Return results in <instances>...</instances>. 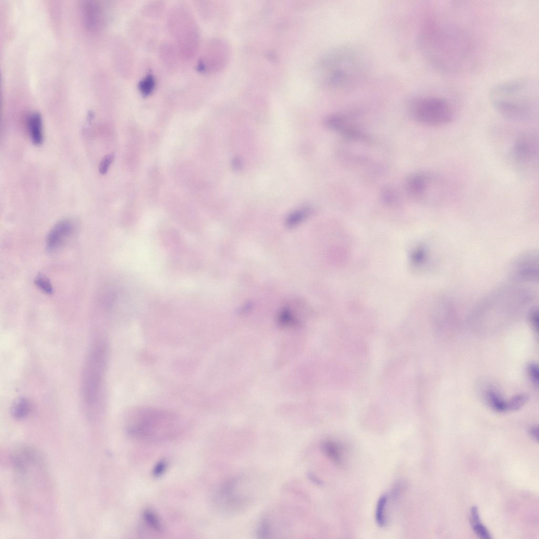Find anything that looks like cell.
Segmentation results:
<instances>
[{"mask_svg": "<svg viewBox=\"0 0 539 539\" xmlns=\"http://www.w3.org/2000/svg\"><path fill=\"white\" fill-rule=\"evenodd\" d=\"M470 7L458 2L431 5L424 14L417 38L423 58L448 74L461 75L478 67L482 47Z\"/></svg>", "mask_w": 539, "mask_h": 539, "instance_id": "1", "label": "cell"}, {"mask_svg": "<svg viewBox=\"0 0 539 539\" xmlns=\"http://www.w3.org/2000/svg\"><path fill=\"white\" fill-rule=\"evenodd\" d=\"M371 61L365 49L354 44L339 45L329 51L318 65L323 86L337 93L357 88L369 76Z\"/></svg>", "mask_w": 539, "mask_h": 539, "instance_id": "2", "label": "cell"}, {"mask_svg": "<svg viewBox=\"0 0 539 539\" xmlns=\"http://www.w3.org/2000/svg\"><path fill=\"white\" fill-rule=\"evenodd\" d=\"M489 99L496 112L505 119L518 122L530 121L538 113V84L528 78L502 82L490 91Z\"/></svg>", "mask_w": 539, "mask_h": 539, "instance_id": "3", "label": "cell"}, {"mask_svg": "<svg viewBox=\"0 0 539 539\" xmlns=\"http://www.w3.org/2000/svg\"><path fill=\"white\" fill-rule=\"evenodd\" d=\"M178 416L168 411L142 408L131 414L126 431L130 437L148 442H163L175 437L180 431Z\"/></svg>", "mask_w": 539, "mask_h": 539, "instance_id": "4", "label": "cell"}, {"mask_svg": "<svg viewBox=\"0 0 539 539\" xmlns=\"http://www.w3.org/2000/svg\"><path fill=\"white\" fill-rule=\"evenodd\" d=\"M107 357V343L102 338L96 339L85 359L81 380L82 399L91 417L99 413Z\"/></svg>", "mask_w": 539, "mask_h": 539, "instance_id": "5", "label": "cell"}, {"mask_svg": "<svg viewBox=\"0 0 539 539\" xmlns=\"http://www.w3.org/2000/svg\"><path fill=\"white\" fill-rule=\"evenodd\" d=\"M412 118L419 124L429 127H442L454 120L452 105L445 98L434 95L416 97L409 104Z\"/></svg>", "mask_w": 539, "mask_h": 539, "instance_id": "6", "label": "cell"}, {"mask_svg": "<svg viewBox=\"0 0 539 539\" xmlns=\"http://www.w3.org/2000/svg\"><path fill=\"white\" fill-rule=\"evenodd\" d=\"M170 31L177 43L178 50L186 59L197 51L199 33L197 22L188 8L179 6L170 14Z\"/></svg>", "mask_w": 539, "mask_h": 539, "instance_id": "7", "label": "cell"}, {"mask_svg": "<svg viewBox=\"0 0 539 539\" xmlns=\"http://www.w3.org/2000/svg\"><path fill=\"white\" fill-rule=\"evenodd\" d=\"M444 180L437 175L420 173L408 179L406 190L411 198L416 201L429 204L442 202L445 197Z\"/></svg>", "mask_w": 539, "mask_h": 539, "instance_id": "8", "label": "cell"}, {"mask_svg": "<svg viewBox=\"0 0 539 539\" xmlns=\"http://www.w3.org/2000/svg\"><path fill=\"white\" fill-rule=\"evenodd\" d=\"M511 157L514 165L522 173L534 172L538 166V146L536 134L523 133L514 141L511 150Z\"/></svg>", "mask_w": 539, "mask_h": 539, "instance_id": "9", "label": "cell"}, {"mask_svg": "<svg viewBox=\"0 0 539 539\" xmlns=\"http://www.w3.org/2000/svg\"><path fill=\"white\" fill-rule=\"evenodd\" d=\"M352 118L347 115H333L327 118L326 124L330 129L340 133L349 141L370 140L368 136L354 123Z\"/></svg>", "mask_w": 539, "mask_h": 539, "instance_id": "10", "label": "cell"}, {"mask_svg": "<svg viewBox=\"0 0 539 539\" xmlns=\"http://www.w3.org/2000/svg\"><path fill=\"white\" fill-rule=\"evenodd\" d=\"M75 229V223L71 219H64L58 222L46 237V248L47 251L54 252L58 251L73 234Z\"/></svg>", "mask_w": 539, "mask_h": 539, "instance_id": "11", "label": "cell"}, {"mask_svg": "<svg viewBox=\"0 0 539 539\" xmlns=\"http://www.w3.org/2000/svg\"><path fill=\"white\" fill-rule=\"evenodd\" d=\"M538 259L535 253L522 255L514 262L512 275L518 280L535 281L538 279Z\"/></svg>", "mask_w": 539, "mask_h": 539, "instance_id": "12", "label": "cell"}, {"mask_svg": "<svg viewBox=\"0 0 539 539\" xmlns=\"http://www.w3.org/2000/svg\"><path fill=\"white\" fill-rule=\"evenodd\" d=\"M102 5L97 2H88L83 6V14L85 25L91 30L100 29L103 25L105 12Z\"/></svg>", "mask_w": 539, "mask_h": 539, "instance_id": "13", "label": "cell"}, {"mask_svg": "<svg viewBox=\"0 0 539 539\" xmlns=\"http://www.w3.org/2000/svg\"><path fill=\"white\" fill-rule=\"evenodd\" d=\"M28 126L33 143L36 145H41L43 141V134L40 114L37 113L31 114L28 118Z\"/></svg>", "mask_w": 539, "mask_h": 539, "instance_id": "14", "label": "cell"}, {"mask_svg": "<svg viewBox=\"0 0 539 539\" xmlns=\"http://www.w3.org/2000/svg\"><path fill=\"white\" fill-rule=\"evenodd\" d=\"M321 449L324 454L335 463L342 464L343 457L342 449L340 446L332 440H327L321 445Z\"/></svg>", "mask_w": 539, "mask_h": 539, "instance_id": "15", "label": "cell"}, {"mask_svg": "<svg viewBox=\"0 0 539 539\" xmlns=\"http://www.w3.org/2000/svg\"><path fill=\"white\" fill-rule=\"evenodd\" d=\"M486 398L489 405L494 410L499 412L507 411V402L496 390L489 389L486 392Z\"/></svg>", "mask_w": 539, "mask_h": 539, "instance_id": "16", "label": "cell"}, {"mask_svg": "<svg viewBox=\"0 0 539 539\" xmlns=\"http://www.w3.org/2000/svg\"><path fill=\"white\" fill-rule=\"evenodd\" d=\"M31 410L29 401L26 398H21L14 404L12 409V414L17 420L26 419Z\"/></svg>", "mask_w": 539, "mask_h": 539, "instance_id": "17", "label": "cell"}, {"mask_svg": "<svg viewBox=\"0 0 539 539\" xmlns=\"http://www.w3.org/2000/svg\"><path fill=\"white\" fill-rule=\"evenodd\" d=\"M143 519L149 528L157 532L164 530V525L157 514L151 510H146L143 514Z\"/></svg>", "mask_w": 539, "mask_h": 539, "instance_id": "18", "label": "cell"}, {"mask_svg": "<svg viewBox=\"0 0 539 539\" xmlns=\"http://www.w3.org/2000/svg\"><path fill=\"white\" fill-rule=\"evenodd\" d=\"M387 502L388 497L386 495H383L378 501L375 511V520L380 527H384L386 525L385 509Z\"/></svg>", "mask_w": 539, "mask_h": 539, "instance_id": "19", "label": "cell"}, {"mask_svg": "<svg viewBox=\"0 0 539 539\" xmlns=\"http://www.w3.org/2000/svg\"><path fill=\"white\" fill-rule=\"evenodd\" d=\"M308 208L301 209L292 213L288 218L287 225L289 227H293L303 221L310 214Z\"/></svg>", "mask_w": 539, "mask_h": 539, "instance_id": "20", "label": "cell"}, {"mask_svg": "<svg viewBox=\"0 0 539 539\" xmlns=\"http://www.w3.org/2000/svg\"><path fill=\"white\" fill-rule=\"evenodd\" d=\"M528 396L526 394H519L513 397L507 402V410L517 411L520 409L528 401Z\"/></svg>", "mask_w": 539, "mask_h": 539, "instance_id": "21", "label": "cell"}, {"mask_svg": "<svg viewBox=\"0 0 539 539\" xmlns=\"http://www.w3.org/2000/svg\"><path fill=\"white\" fill-rule=\"evenodd\" d=\"M34 284L40 290L47 295H52L53 293V286L50 280L45 276L41 275H38L34 280Z\"/></svg>", "mask_w": 539, "mask_h": 539, "instance_id": "22", "label": "cell"}, {"mask_svg": "<svg viewBox=\"0 0 539 539\" xmlns=\"http://www.w3.org/2000/svg\"><path fill=\"white\" fill-rule=\"evenodd\" d=\"M155 85V80L152 76L149 75L143 79L139 84L141 92L148 95L151 93L154 89Z\"/></svg>", "mask_w": 539, "mask_h": 539, "instance_id": "23", "label": "cell"}, {"mask_svg": "<svg viewBox=\"0 0 539 539\" xmlns=\"http://www.w3.org/2000/svg\"><path fill=\"white\" fill-rule=\"evenodd\" d=\"M115 157L114 153L107 154L104 157L99 166V170L101 175H104L107 173L110 166L114 161Z\"/></svg>", "mask_w": 539, "mask_h": 539, "instance_id": "24", "label": "cell"}, {"mask_svg": "<svg viewBox=\"0 0 539 539\" xmlns=\"http://www.w3.org/2000/svg\"><path fill=\"white\" fill-rule=\"evenodd\" d=\"M528 372L531 381L535 386L538 387L539 381L538 365L533 362L529 364L528 365Z\"/></svg>", "mask_w": 539, "mask_h": 539, "instance_id": "25", "label": "cell"}, {"mask_svg": "<svg viewBox=\"0 0 539 539\" xmlns=\"http://www.w3.org/2000/svg\"><path fill=\"white\" fill-rule=\"evenodd\" d=\"M473 529L475 534L482 538H492L491 535L488 529L483 524L480 523V522L473 524Z\"/></svg>", "mask_w": 539, "mask_h": 539, "instance_id": "26", "label": "cell"}, {"mask_svg": "<svg viewBox=\"0 0 539 539\" xmlns=\"http://www.w3.org/2000/svg\"><path fill=\"white\" fill-rule=\"evenodd\" d=\"M270 533H271V530H270L268 522L266 519H263L257 529L256 534L258 535V537L264 538H268Z\"/></svg>", "mask_w": 539, "mask_h": 539, "instance_id": "27", "label": "cell"}, {"mask_svg": "<svg viewBox=\"0 0 539 539\" xmlns=\"http://www.w3.org/2000/svg\"><path fill=\"white\" fill-rule=\"evenodd\" d=\"M383 199L388 204H394L397 202L396 194L390 190H386L384 192Z\"/></svg>", "mask_w": 539, "mask_h": 539, "instance_id": "28", "label": "cell"}, {"mask_svg": "<svg viewBox=\"0 0 539 539\" xmlns=\"http://www.w3.org/2000/svg\"><path fill=\"white\" fill-rule=\"evenodd\" d=\"M529 318L532 327L535 332L537 333L538 330V315L537 309L534 308L531 311Z\"/></svg>", "mask_w": 539, "mask_h": 539, "instance_id": "29", "label": "cell"}, {"mask_svg": "<svg viewBox=\"0 0 539 539\" xmlns=\"http://www.w3.org/2000/svg\"><path fill=\"white\" fill-rule=\"evenodd\" d=\"M167 465L165 461L158 462L154 469V475L157 476L161 475L165 471Z\"/></svg>", "mask_w": 539, "mask_h": 539, "instance_id": "30", "label": "cell"}, {"mask_svg": "<svg viewBox=\"0 0 539 539\" xmlns=\"http://www.w3.org/2000/svg\"><path fill=\"white\" fill-rule=\"evenodd\" d=\"M470 519L472 524L480 522L478 510L476 507H473L471 510Z\"/></svg>", "mask_w": 539, "mask_h": 539, "instance_id": "31", "label": "cell"}, {"mask_svg": "<svg viewBox=\"0 0 539 539\" xmlns=\"http://www.w3.org/2000/svg\"><path fill=\"white\" fill-rule=\"evenodd\" d=\"M538 428L537 426H534L531 428L530 430V435L531 437L536 442L538 441Z\"/></svg>", "mask_w": 539, "mask_h": 539, "instance_id": "32", "label": "cell"}, {"mask_svg": "<svg viewBox=\"0 0 539 539\" xmlns=\"http://www.w3.org/2000/svg\"><path fill=\"white\" fill-rule=\"evenodd\" d=\"M308 475L309 479L314 483L318 486H321L323 484L322 482L320 480L318 479L317 477L313 474L309 473Z\"/></svg>", "mask_w": 539, "mask_h": 539, "instance_id": "33", "label": "cell"}]
</instances>
